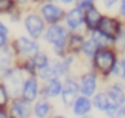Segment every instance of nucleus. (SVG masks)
Masks as SVG:
<instances>
[{
	"label": "nucleus",
	"mask_w": 125,
	"mask_h": 118,
	"mask_svg": "<svg viewBox=\"0 0 125 118\" xmlns=\"http://www.w3.org/2000/svg\"><path fill=\"white\" fill-rule=\"evenodd\" d=\"M47 64H48V59H47L45 54L39 53V54L35 56V59H33V66H35V67L44 69V67H47Z\"/></svg>",
	"instance_id": "20"
},
{
	"label": "nucleus",
	"mask_w": 125,
	"mask_h": 118,
	"mask_svg": "<svg viewBox=\"0 0 125 118\" xmlns=\"http://www.w3.org/2000/svg\"><path fill=\"white\" fill-rule=\"evenodd\" d=\"M62 3H71V1H73V0H61Z\"/></svg>",
	"instance_id": "33"
},
{
	"label": "nucleus",
	"mask_w": 125,
	"mask_h": 118,
	"mask_svg": "<svg viewBox=\"0 0 125 118\" xmlns=\"http://www.w3.org/2000/svg\"><path fill=\"white\" fill-rule=\"evenodd\" d=\"M99 29H100V34H103L105 36L112 39V38L118 36V34H119V24H118V21H115L112 18H105V19H100Z\"/></svg>",
	"instance_id": "3"
},
{
	"label": "nucleus",
	"mask_w": 125,
	"mask_h": 118,
	"mask_svg": "<svg viewBox=\"0 0 125 118\" xmlns=\"http://www.w3.org/2000/svg\"><path fill=\"white\" fill-rule=\"evenodd\" d=\"M82 47H83V51H84L86 56H93V54H96V51H97V48H99V45L94 42L93 39H89V41L83 42Z\"/></svg>",
	"instance_id": "19"
},
{
	"label": "nucleus",
	"mask_w": 125,
	"mask_h": 118,
	"mask_svg": "<svg viewBox=\"0 0 125 118\" xmlns=\"http://www.w3.org/2000/svg\"><path fill=\"white\" fill-rule=\"evenodd\" d=\"M124 114H125V108H124Z\"/></svg>",
	"instance_id": "36"
},
{
	"label": "nucleus",
	"mask_w": 125,
	"mask_h": 118,
	"mask_svg": "<svg viewBox=\"0 0 125 118\" xmlns=\"http://www.w3.org/2000/svg\"><path fill=\"white\" fill-rule=\"evenodd\" d=\"M16 47L22 54H26V56L36 54V51H38V45L33 41H29L28 38H19L16 41Z\"/></svg>",
	"instance_id": "7"
},
{
	"label": "nucleus",
	"mask_w": 125,
	"mask_h": 118,
	"mask_svg": "<svg viewBox=\"0 0 125 118\" xmlns=\"http://www.w3.org/2000/svg\"><path fill=\"white\" fill-rule=\"evenodd\" d=\"M93 38H94L93 41L97 44V45H105V44H108V42H109V38H108V36H105V35H103V34H100V32H96V34L93 35Z\"/></svg>",
	"instance_id": "23"
},
{
	"label": "nucleus",
	"mask_w": 125,
	"mask_h": 118,
	"mask_svg": "<svg viewBox=\"0 0 125 118\" xmlns=\"http://www.w3.org/2000/svg\"><path fill=\"white\" fill-rule=\"evenodd\" d=\"M13 6L12 0H0V12H7Z\"/></svg>",
	"instance_id": "24"
},
{
	"label": "nucleus",
	"mask_w": 125,
	"mask_h": 118,
	"mask_svg": "<svg viewBox=\"0 0 125 118\" xmlns=\"http://www.w3.org/2000/svg\"><path fill=\"white\" fill-rule=\"evenodd\" d=\"M90 108H92L90 101H89L87 98H80V99L76 101L73 111H74L76 115H84V114H87V112L90 111Z\"/></svg>",
	"instance_id": "14"
},
{
	"label": "nucleus",
	"mask_w": 125,
	"mask_h": 118,
	"mask_svg": "<svg viewBox=\"0 0 125 118\" xmlns=\"http://www.w3.org/2000/svg\"><path fill=\"white\" fill-rule=\"evenodd\" d=\"M116 1H118V0H103V3H105V6H106V7H112Z\"/></svg>",
	"instance_id": "28"
},
{
	"label": "nucleus",
	"mask_w": 125,
	"mask_h": 118,
	"mask_svg": "<svg viewBox=\"0 0 125 118\" xmlns=\"http://www.w3.org/2000/svg\"><path fill=\"white\" fill-rule=\"evenodd\" d=\"M50 105H48V102H45V101H39L36 105H35V115L38 118H45L48 114H50Z\"/></svg>",
	"instance_id": "17"
},
{
	"label": "nucleus",
	"mask_w": 125,
	"mask_h": 118,
	"mask_svg": "<svg viewBox=\"0 0 125 118\" xmlns=\"http://www.w3.org/2000/svg\"><path fill=\"white\" fill-rule=\"evenodd\" d=\"M18 1H19V3H22V4H23V3H26V1H28V0H18Z\"/></svg>",
	"instance_id": "34"
},
{
	"label": "nucleus",
	"mask_w": 125,
	"mask_h": 118,
	"mask_svg": "<svg viewBox=\"0 0 125 118\" xmlns=\"http://www.w3.org/2000/svg\"><path fill=\"white\" fill-rule=\"evenodd\" d=\"M61 92V83L57 80V79H51L45 88V93L47 96H57L58 93Z\"/></svg>",
	"instance_id": "16"
},
{
	"label": "nucleus",
	"mask_w": 125,
	"mask_h": 118,
	"mask_svg": "<svg viewBox=\"0 0 125 118\" xmlns=\"http://www.w3.org/2000/svg\"><path fill=\"white\" fill-rule=\"evenodd\" d=\"M77 3H79V7H92L93 0H77Z\"/></svg>",
	"instance_id": "27"
},
{
	"label": "nucleus",
	"mask_w": 125,
	"mask_h": 118,
	"mask_svg": "<svg viewBox=\"0 0 125 118\" xmlns=\"http://www.w3.org/2000/svg\"><path fill=\"white\" fill-rule=\"evenodd\" d=\"M0 118H7V117H6V114H3V112H0Z\"/></svg>",
	"instance_id": "32"
},
{
	"label": "nucleus",
	"mask_w": 125,
	"mask_h": 118,
	"mask_svg": "<svg viewBox=\"0 0 125 118\" xmlns=\"http://www.w3.org/2000/svg\"><path fill=\"white\" fill-rule=\"evenodd\" d=\"M36 92H38V85H36V80L32 77V79H28L23 85V96L25 99L29 102V101H33L35 96H36Z\"/></svg>",
	"instance_id": "12"
},
{
	"label": "nucleus",
	"mask_w": 125,
	"mask_h": 118,
	"mask_svg": "<svg viewBox=\"0 0 125 118\" xmlns=\"http://www.w3.org/2000/svg\"><path fill=\"white\" fill-rule=\"evenodd\" d=\"M76 93H77V86H76L74 80L67 79L64 86H62V101H64V104L65 105H71L74 102Z\"/></svg>",
	"instance_id": "5"
},
{
	"label": "nucleus",
	"mask_w": 125,
	"mask_h": 118,
	"mask_svg": "<svg viewBox=\"0 0 125 118\" xmlns=\"http://www.w3.org/2000/svg\"><path fill=\"white\" fill-rule=\"evenodd\" d=\"M121 13L125 15V0H122V3H121Z\"/></svg>",
	"instance_id": "31"
},
{
	"label": "nucleus",
	"mask_w": 125,
	"mask_h": 118,
	"mask_svg": "<svg viewBox=\"0 0 125 118\" xmlns=\"http://www.w3.org/2000/svg\"><path fill=\"white\" fill-rule=\"evenodd\" d=\"M99 22H100V13H99V10L94 9V7H89V10L86 12V25H87V28H90V29L97 28Z\"/></svg>",
	"instance_id": "13"
},
{
	"label": "nucleus",
	"mask_w": 125,
	"mask_h": 118,
	"mask_svg": "<svg viewBox=\"0 0 125 118\" xmlns=\"http://www.w3.org/2000/svg\"><path fill=\"white\" fill-rule=\"evenodd\" d=\"M45 38H47L48 42H52L55 45V51L60 54V48L64 44V39H65V31L62 29L61 26H57V25L50 26V29L45 34Z\"/></svg>",
	"instance_id": "2"
},
{
	"label": "nucleus",
	"mask_w": 125,
	"mask_h": 118,
	"mask_svg": "<svg viewBox=\"0 0 125 118\" xmlns=\"http://www.w3.org/2000/svg\"><path fill=\"white\" fill-rule=\"evenodd\" d=\"M55 118H64V117H55Z\"/></svg>",
	"instance_id": "35"
},
{
	"label": "nucleus",
	"mask_w": 125,
	"mask_h": 118,
	"mask_svg": "<svg viewBox=\"0 0 125 118\" xmlns=\"http://www.w3.org/2000/svg\"><path fill=\"white\" fill-rule=\"evenodd\" d=\"M6 102H7V90L4 86L0 85V106L6 105Z\"/></svg>",
	"instance_id": "25"
},
{
	"label": "nucleus",
	"mask_w": 125,
	"mask_h": 118,
	"mask_svg": "<svg viewBox=\"0 0 125 118\" xmlns=\"http://www.w3.org/2000/svg\"><path fill=\"white\" fill-rule=\"evenodd\" d=\"M25 28H26V31L31 34L32 36L38 38V36L42 34V31H44V22H42V19H41L39 16L31 15V16H28L26 21H25Z\"/></svg>",
	"instance_id": "4"
},
{
	"label": "nucleus",
	"mask_w": 125,
	"mask_h": 118,
	"mask_svg": "<svg viewBox=\"0 0 125 118\" xmlns=\"http://www.w3.org/2000/svg\"><path fill=\"white\" fill-rule=\"evenodd\" d=\"M41 13H42V16H44L48 22H55V21H58V19L61 18L62 10L60 7H57L55 4H45V6L42 7Z\"/></svg>",
	"instance_id": "6"
},
{
	"label": "nucleus",
	"mask_w": 125,
	"mask_h": 118,
	"mask_svg": "<svg viewBox=\"0 0 125 118\" xmlns=\"http://www.w3.org/2000/svg\"><path fill=\"white\" fill-rule=\"evenodd\" d=\"M82 45H83V39H82V36H79V35L71 36V42H70L71 50L77 51V50H80V47H82Z\"/></svg>",
	"instance_id": "22"
},
{
	"label": "nucleus",
	"mask_w": 125,
	"mask_h": 118,
	"mask_svg": "<svg viewBox=\"0 0 125 118\" xmlns=\"http://www.w3.org/2000/svg\"><path fill=\"white\" fill-rule=\"evenodd\" d=\"M82 22H83V13H82V10L79 7L70 10V13L67 15V25L71 29H76V28H79L82 25Z\"/></svg>",
	"instance_id": "11"
},
{
	"label": "nucleus",
	"mask_w": 125,
	"mask_h": 118,
	"mask_svg": "<svg viewBox=\"0 0 125 118\" xmlns=\"http://www.w3.org/2000/svg\"><path fill=\"white\" fill-rule=\"evenodd\" d=\"M106 111H108V114H109L112 118H116L118 115H119V106H116V105H112V106L108 108Z\"/></svg>",
	"instance_id": "26"
},
{
	"label": "nucleus",
	"mask_w": 125,
	"mask_h": 118,
	"mask_svg": "<svg viewBox=\"0 0 125 118\" xmlns=\"http://www.w3.org/2000/svg\"><path fill=\"white\" fill-rule=\"evenodd\" d=\"M96 89V76L94 74H86L82 77L80 83V90L84 96H90Z\"/></svg>",
	"instance_id": "8"
},
{
	"label": "nucleus",
	"mask_w": 125,
	"mask_h": 118,
	"mask_svg": "<svg viewBox=\"0 0 125 118\" xmlns=\"http://www.w3.org/2000/svg\"><path fill=\"white\" fill-rule=\"evenodd\" d=\"M108 101H111V104L112 105H116V106H119V105H122L125 101V96H124V92H122V89L119 88V86H112V88L108 90Z\"/></svg>",
	"instance_id": "10"
},
{
	"label": "nucleus",
	"mask_w": 125,
	"mask_h": 118,
	"mask_svg": "<svg viewBox=\"0 0 125 118\" xmlns=\"http://www.w3.org/2000/svg\"><path fill=\"white\" fill-rule=\"evenodd\" d=\"M12 114H13L16 118H26L29 114H31L29 104H28L26 101H22V99L15 101L13 108H12Z\"/></svg>",
	"instance_id": "9"
},
{
	"label": "nucleus",
	"mask_w": 125,
	"mask_h": 118,
	"mask_svg": "<svg viewBox=\"0 0 125 118\" xmlns=\"http://www.w3.org/2000/svg\"><path fill=\"white\" fill-rule=\"evenodd\" d=\"M4 44H6V36H4V35H1V34H0V47H3V45H4Z\"/></svg>",
	"instance_id": "30"
},
{
	"label": "nucleus",
	"mask_w": 125,
	"mask_h": 118,
	"mask_svg": "<svg viewBox=\"0 0 125 118\" xmlns=\"http://www.w3.org/2000/svg\"><path fill=\"white\" fill-rule=\"evenodd\" d=\"M94 106L100 111H106L109 108V101H108V96L105 93H97L94 96Z\"/></svg>",
	"instance_id": "18"
},
{
	"label": "nucleus",
	"mask_w": 125,
	"mask_h": 118,
	"mask_svg": "<svg viewBox=\"0 0 125 118\" xmlns=\"http://www.w3.org/2000/svg\"><path fill=\"white\" fill-rule=\"evenodd\" d=\"M94 66L97 67V70H100L102 73H109L114 66H115V56L114 53H111L109 50H100L96 51V57H94Z\"/></svg>",
	"instance_id": "1"
},
{
	"label": "nucleus",
	"mask_w": 125,
	"mask_h": 118,
	"mask_svg": "<svg viewBox=\"0 0 125 118\" xmlns=\"http://www.w3.org/2000/svg\"><path fill=\"white\" fill-rule=\"evenodd\" d=\"M0 34H1V35H6V34H7V28H6L1 22H0Z\"/></svg>",
	"instance_id": "29"
},
{
	"label": "nucleus",
	"mask_w": 125,
	"mask_h": 118,
	"mask_svg": "<svg viewBox=\"0 0 125 118\" xmlns=\"http://www.w3.org/2000/svg\"><path fill=\"white\" fill-rule=\"evenodd\" d=\"M6 80H7V86L10 88V92L15 93V92H18V89L21 88V83H22V74L18 73V71H16V73H10V74H7Z\"/></svg>",
	"instance_id": "15"
},
{
	"label": "nucleus",
	"mask_w": 125,
	"mask_h": 118,
	"mask_svg": "<svg viewBox=\"0 0 125 118\" xmlns=\"http://www.w3.org/2000/svg\"><path fill=\"white\" fill-rule=\"evenodd\" d=\"M55 76H57V71H55L54 67H44L42 71H41V77L42 79L51 80V79H55Z\"/></svg>",
	"instance_id": "21"
}]
</instances>
